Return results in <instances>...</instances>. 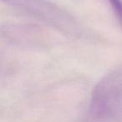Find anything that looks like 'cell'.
<instances>
[{
  "instance_id": "1",
  "label": "cell",
  "mask_w": 122,
  "mask_h": 122,
  "mask_svg": "<svg viewBox=\"0 0 122 122\" xmlns=\"http://www.w3.org/2000/svg\"><path fill=\"white\" fill-rule=\"evenodd\" d=\"M89 115L99 122L122 120V65L96 84L90 98Z\"/></svg>"
},
{
  "instance_id": "2",
  "label": "cell",
  "mask_w": 122,
  "mask_h": 122,
  "mask_svg": "<svg viewBox=\"0 0 122 122\" xmlns=\"http://www.w3.org/2000/svg\"><path fill=\"white\" fill-rule=\"evenodd\" d=\"M2 2L65 34L78 37L83 34V29L76 19L49 0H2Z\"/></svg>"
},
{
  "instance_id": "3",
  "label": "cell",
  "mask_w": 122,
  "mask_h": 122,
  "mask_svg": "<svg viewBox=\"0 0 122 122\" xmlns=\"http://www.w3.org/2000/svg\"><path fill=\"white\" fill-rule=\"evenodd\" d=\"M116 19L122 27V0H108Z\"/></svg>"
}]
</instances>
